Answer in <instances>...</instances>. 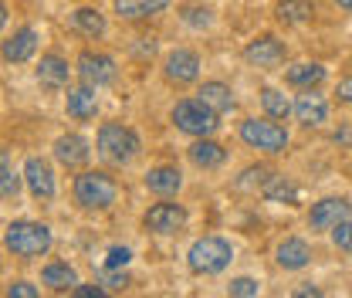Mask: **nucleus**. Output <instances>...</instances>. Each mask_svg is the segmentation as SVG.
I'll return each mask as SVG.
<instances>
[{
  "label": "nucleus",
  "instance_id": "nucleus-25",
  "mask_svg": "<svg viewBox=\"0 0 352 298\" xmlns=\"http://www.w3.org/2000/svg\"><path fill=\"white\" fill-rule=\"evenodd\" d=\"M197 98H204L214 112H230L234 109V92H230V85L227 82H204V85L197 88Z\"/></svg>",
  "mask_w": 352,
  "mask_h": 298
},
{
  "label": "nucleus",
  "instance_id": "nucleus-19",
  "mask_svg": "<svg viewBox=\"0 0 352 298\" xmlns=\"http://www.w3.org/2000/svg\"><path fill=\"white\" fill-rule=\"evenodd\" d=\"M274 261L285 271H302V268H308V261H311V248H308V241H302V237H285L274 248Z\"/></svg>",
  "mask_w": 352,
  "mask_h": 298
},
{
  "label": "nucleus",
  "instance_id": "nucleus-40",
  "mask_svg": "<svg viewBox=\"0 0 352 298\" xmlns=\"http://www.w3.org/2000/svg\"><path fill=\"white\" fill-rule=\"evenodd\" d=\"M339 7H346V10H352V0H336Z\"/></svg>",
  "mask_w": 352,
  "mask_h": 298
},
{
  "label": "nucleus",
  "instance_id": "nucleus-26",
  "mask_svg": "<svg viewBox=\"0 0 352 298\" xmlns=\"http://www.w3.org/2000/svg\"><path fill=\"white\" fill-rule=\"evenodd\" d=\"M72 28H75L78 34H85V38H102V34H105V17H102V10H95V7H78V10L72 14Z\"/></svg>",
  "mask_w": 352,
  "mask_h": 298
},
{
  "label": "nucleus",
  "instance_id": "nucleus-18",
  "mask_svg": "<svg viewBox=\"0 0 352 298\" xmlns=\"http://www.w3.org/2000/svg\"><path fill=\"white\" fill-rule=\"evenodd\" d=\"M186 156H190V163L197 167V170H217L227 163V149L220 146L217 139H210V136H200L190 149H186Z\"/></svg>",
  "mask_w": 352,
  "mask_h": 298
},
{
  "label": "nucleus",
  "instance_id": "nucleus-36",
  "mask_svg": "<svg viewBox=\"0 0 352 298\" xmlns=\"http://www.w3.org/2000/svg\"><path fill=\"white\" fill-rule=\"evenodd\" d=\"M41 292L31 285V281H10L7 285V298H38Z\"/></svg>",
  "mask_w": 352,
  "mask_h": 298
},
{
  "label": "nucleus",
  "instance_id": "nucleus-34",
  "mask_svg": "<svg viewBox=\"0 0 352 298\" xmlns=\"http://www.w3.org/2000/svg\"><path fill=\"white\" fill-rule=\"evenodd\" d=\"M129 261H132V251H129V248H122V244H112V248L105 251V261H102V264H105V268H119V271H122V268H129Z\"/></svg>",
  "mask_w": 352,
  "mask_h": 298
},
{
  "label": "nucleus",
  "instance_id": "nucleus-23",
  "mask_svg": "<svg viewBox=\"0 0 352 298\" xmlns=\"http://www.w3.org/2000/svg\"><path fill=\"white\" fill-rule=\"evenodd\" d=\"M173 0H112L116 14L122 21H146V17H156L170 7Z\"/></svg>",
  "mask_w": 352,
  "mask_h": 298
},
{
  "label": "nucleus",
  "instance_id": "nucleus-1",
  "mask_svg": "<svg viewBox=\"0 0 352 298\" xmlns=\"http://www.w3.org/2000/svg\"><path fill=\"white\" fill-rule=\"evenodd\" d=\"M51 244H54V234H51V227L41 224V220L21 217V220H10V224L3 227V248L14 257H21V261L44 257L51 251Z\"/></svg>",
  "mask_w": 352,
  "mask_h": 298
},
{
  "label": "nucleus",
  "instance_id": "nucleus-10",
  "mask_svg": "<svg viewBox=\"0 0 352 298\" xmlns=\"http://www.w3.org/2000/svg\"><path fill=\"white\" fill-rule=\"evenodd\" d=\"M186 207L183 204H153L149 211L142 213V227L149 231V234H176L183 224H186Z\"/></svg>",
  "mask_w": 352,
  "mask_h": 298
},
{
  "label": "nucleus",
  "instance_id": "nucleus-28",
  "mask_svg": "<svg viewBox=\"0 0 352 298\" xmlns=\"http://www.w3.org/2000/svg\"><path fill=\"white\" fill-rule=\"evenodd\" d=\"M261 105L264 112L271 116V119H288V116H295V102H288V95L285 92H278V88H261Z\"/></svg>",
  "mask_w": 352,
  "mask_h": 298
},
{
  "label": "nucleus",
  "instance_id": "nucleus-20",
  "mask_svg": "<svg viewBox=\"0 0 352 298\" xmlns=\"http://www.w3.org/2000/svg\"><path fill=\"white\" fill-rule=\"evenodd\" d=\"M261 197L264 200H271V204H298V197H302V187L292 180V176H285V173H271L267 176V183L261 187Z\"/></svg>",
  "mask_w": 352,
  "mask_h": 298
},
{
  "label": "nucleus",
  "instance_id": "nucleus-27",
  "mask_svg": "<svg viewBox=\"0 0 352 298\" xmlns=\"http://www.w3.org/2000/svg\"><path fill=\"white\" fill-rule=\"evenodd\" d=\"M311 14H315L311 0H278V7H274V17L281 24H305L311 21Z\"/></svg>",
  "mask_w": 352,
  "mask_h": 298
},
{
  "label": "nucleus",
  "instance_id": "nucleus-30",
  "mask_svg": "<svg viewBox=\"0 0 352 298\" xmlns=\"http://www.w3.org/2000/svg\"><path fill=\"white\" fill-rule=\"evenodd\" d=\"M267 176H271L267 167H251V170H244L237 176V190H261L267 183Z\"/></svg>",
  "mask_w": 352,
  "mask_h": 298
},
{
  "label": "nucleus",
  "instance_id": "nucleus-31",
  "mask_svg": "<svg viewBox=\"0 0 352 298\" xmlns=\"http://www.w3.org/2000/svg\"><path fill=\"white\" fill-rule=\"evenodd\" d=\"M183 24L186 28H197V31H204V28H210L214 24V14L207 10V7H183Z\"/></svg>",
  "mask_w": 352,
  "mask_h": 298
},
{
  "label": "nucleus",
  "instance_id": "nucleus-7",
  "mask_svg": "<svg viewBox=\"0 0 352 298\" xmlns=\"http://www.w3.org/2000/svg\"><path fill=\"white\" fill-rule=\"evenodd\" d=\"M75 72H78L82 82H88V85H95V88L112 85V82L119 78L116 58H112V54H102V51H82L78 61H75Z\"/></svg>",
  "mask_w": 352,
  "mask_h": 298
},
{
  "label": "nucleus",
  "instance_id": "nucleus-16",
  "mask_svg": "<svg viewBox=\"0 0 352 298\" xmlns=\"http://www.w3.org/2000/svg\"><path fill=\"white\" fill-rule=\"evenodd\" d=\"M95 92H98V88L88 85V82L68 88V95H65V109H68L72 119H78V123L95 119V112H98V95H95Z\"/></svg>",
  "mask_w": 352,
  "mask_h": 298
},
{
  "label": "nucleus",
  "instance_id": "nucleus-11",
  "mask_svg": "<svg viewBox=\"0 0 352 298\" xmlns=\"http://www.w3.org/2000/svg\"><path fill=\"white\" fill-rule=\"evenodd\" d=\"M24 187H28V193L34 197V200H51L54 197V170H51V163L41 160V156H28L24 160Z\"/></svg>",
  "mask_w": 352,
  "mask_h": 298
},
{
  "label": "nucleus",
  "instance_id": "nucleus-3",
  "mask_svg": "<svg viewBox=\"0 0 352 298\" xmlns=\"http://www.w3.org/2000/svg\"><path fill=\"white\" fill-rule=\"evenodd\" d=\"M72 197L82 211H109L119 200V183L102 170H85L75 176Z\"/></svg>",
  "mask_w": 352,
  "mask_h": 298
},
{
  "label": "nucleus",
  "instance_id": "nucleus-37",
  "mask_svg": "<svg viewBox=\"0 0 352 298\" xmlns=\"http://www.w3.org/2000/svg\"><path fill=\"white\" fill-rule=\"evenodd\" d=\"M105 292H109V288H105L102 281H98V285H78V288H75V295L78 298H102Z\"/></svg>",
  "mask_w": 352,
  "mask_h": 298
},
{
  "label": "nucleus",
  "instance_id": "nucleus-5",
  "mask_svg": "<svg viewBox=\"0 0 352 298\" xmlns=\"http://www.w3.org/2000/svg\"><path fill=\"white\" fill-rule=\"evenodd\" d=\"M170 123L179 132L200 139V136H214L220 129V112H214L204 98H179L170 109Z\"/></svg>",
  "mask_w": 352,
  "mask_h": 298
},
{
  "label": "nucleus",
  "instance_id": "nucleus-6",
  "mask_svg": "<svg viewBox=\"0 0 352 298\" xmlns=\"http://www.w3.org/2000/svg\"><path fill=\"white\" fill-rule=\"evenodd\" d=\"M237 136H241L244 146H251V149H258V153H267V156L285 153L288 142H292L288 129L281 126L278 119H271V116H267V119H244V123L237 126Z\"/></svg>",
  "mask_w": 352,
  "mask_h": 298
},
{
  "label": "nucleus",
  "instance_id": "nucleus-14",
  "mask_svg": "<svg viewBox=\"0 0 352 298\" xmlns=\"http://www.w3.org/2000/svg\"><path fill=\"white\" fill-rule=\"evenodd\" d=\"M34 51H38V31L31 24H24L14 34H7V41H3V61L7 65H24V61L34 58Z\"/></svg>",
  "mask_w": 352,
  "mask_h": 298
},
{
  "label": "nucleus",
  "instance_id": "nucleus-22",
  "mask_svg": "<svg viewBox=\"0 0 352 298\" xmlns=\"http://www.w3.org/2000/svg\"><path fill=\"white\" fill-rule=\"evenodd\" d=\"M41 285L51 292H75L78 288V271L68 261H47L41 268Z\"/></svg>",
  "mask_w": 352,
  "mask_h": 298
},
{
  "label": "nucleus",
  "instance_id": "nucleus-38",
  "mask_svg": "<svg viewBox=\"0 0 352 298\" xmlns=\"http://www.w3.org/2000/svg\"><path fill=\"white\" fill-rule=\"evenodd\" d=\"M336 98L346 102V105H352V78H342V82L336 85Z\"/></svg>",
  "mask_w": 352,
  "mask_h": 298
},
{
  "label": "nucleus",
  "instance_id": "nucleus-13",
  "mask_svg": "<svg viewBox=\"0 0 352 298\" xmlns=\"http://www.w3.org/2000/svg\"><path fill=\"white\" fill-rule=\"evenodd\" d=\"M51 149H54V160H58L61 167H68V170L85 167L88 156H91L88 139H85V136H78V132H65V136H58Z\"/></svg>",
  "mask_w": 352,
  "mask_h": 298
},
{
  "label": "nucleus",
  "instance_id": "nucleus-17",
  "mask_svg": "<svg viewBox=\"0 0 352 298\" xmlns=\"http://www.w3.org/2000/svg\"><path fill=\"white\" fill-rule=\"evenodd\" d=\"M142 183H146V190L156 193V197H176L179 187H183V173L176 170V167H170V163H163V167H149L146 176H142Z\"/></svg>",
  "mask_w": 352,
  "mask_h": 298
},
{
  "label": "nucleus",
  "instance_id": "nucleus-32",
  "mask_svg": "<svg viewBox=\"0 0 352 298\" xmlns=\"http://www.w3.org/2000/svg\"><path fill=\"white\" fill-rule=\"evenodd\" d=\"M227 295L230 298H258L261 295V285H258L254 278H234V281L227 285Z\"/></svg>",
  "mask_w": 352,
  "mask_h": 298
},
{
  "label": "nucleus",
  "instance_id": "nucleus-35",
  "mask_svg": "<svg viewBox=\"0 0 352 298\" xmlns=\"http://www.w3.org/2000/svg\"><path fill=\"white\" fill-rule=\"evenodd\" d=\"M332 244H336L339 251H346V255L352 251V217H346V220L332 231Z\"/></svg>",
  "mask_w": 352,
  "mask_h": 298
},
{
  "label": "nucleus",
  "instance_id": "nucleus-2",
  "mask_svg": "<svg viewBox=\"0 0 352 298\" xmlns=\"http://www.w3.org/2000/svg\"><path fill=\"white\" fill-rule=\"evenodd\" d=\"M95 146H98V156L116 163V167H129L132 160L142 153V139L139 132L122 123H102L98 136H95Z\"/></svg>",
  "mask_w": 352,
  "mask_h": 298
},
{
  "label": "nucleus",
  "instance_id": "nucleus-8",
  "mask_svg": "<svg viewBox=\"0 0 352 298\" xmlns=\"http://www.w3.org/2000/svg\"><path fill=\"white\" fill-rule=\"evenodd\" d=\"M163 78L170 85H193L200 78V54L190 47H173L163 58Z\"/></svg>",
  "mask_w": 352,
  "mask_h": 298
},
{
  "label": "nucleus",
  "instance_id": "nucleus-9",
  "mask_svg": "<svg viewBox=\"0 0 352 298\" xmlns=\"http://www.w3.org/2000/svg\"><path fill=\"white\" fill-rule=\"evenodd\" d=\"M349 213H352V204L346 197H322V200H315L311 211H308V227H311V231H329V234H332Z\"/></svg>",
  "mask_w": 352,
  "mask_h": 298
},
{
  "label": "nucleus",
  "instance_id": "nucleus-39",
  "mask_svg": "<svg viewBox=\"0 0 352 298\" xmlns=\"http://www.w3.org/2000/svg\"><path fill=\"white\" fill-rule=\"evenodd\" d=\"M292 295H295V298H308V295L318 298V295H322V288H315V285H311V288H298V292H292Z\"/></svg>",
  "mask_w": 352,
  "mask_h": 298
},
{
  "label": "nucleus",
  "instance_id": "nucleus-24",
  "mask_svg": "<svg viewBox=\"0 0 352 298\" xmlns=\"http://www.w3.org/2000/svg\"><path fill=\"white\" fill-rule=\"evenodd\" d=\"M325 65H318V61H298V65H292L288 72H285V82L292 88H318L325 82Z\"/></svg>",
  "mask_w": 352,
  "mask_h": 298
},
{
  "label": "nucleus",
  "instance_id": "nucleus-12",
  "mask_svg": "<svg viewBox=\"0 0 352 298\" xmlns=\"http://www.w3.org/2000/svg\"><path fill=\"white\" fill-rule=\"evenodd\" d=\"M244 61L254 68H274L285 61V41H278L274 34H261L244 44Z\"/></svg>",
  "mask_w": 352,
  "mask_h": 298
},
{
  "label": "nucleus",
  "instance_id": "nucleus-4",
  "mask_svg": "<svg viewBox=\"0 0 352 298\" xmlns=\"http://www.w3.org/2000/svg\"><path fill=\"white\" fill-rule=\"evenodd\" d=\"M230 261H234V248L227 237H217V234L197 237L186 248V268L193 275H220L230 268Z\"/></svg>",
  "mask_w": 352,
  "mask_h": 298
},
{
  "label": "nucleus",
  "instance_id": "nucleus-29",
  "mask_svg": "<svg viewBox=\"0 0 352 298\" xmlns=\"http://www.w3.org/2000/svg\"><path fill=\"white\" fill-rule=\"evenodd\" d=\"M21 180H24V173L14 170V163H10V153L3 149V153H0V193H3V200H14V197H17V190H21Z\"/></svg>",
  "mask_w": 352,
  "mask_h": 298
},
{
  "label": "nucleus",
  "instance_id": "nucleus-33",
  "mask_svg": "<svg viewBox=\"0 0 352 298\" xmlns=\"http://www.w3.org/2000/svg\"><path fill=\"white\" fill-rule=\"evenodd\" d=\"M98 281H102L109 292H122L129 278H126V268L119 271V268H105V264H102V271H98Z\"/></svg>",
  "mask_w": 352,
  "mask_h": 298
},
{
  "label": "nucleus",
  "instance_id": "nucleus-15",
  "mask_svg": "<svg viewBox=\"0 0 352 298\" xmlns=\"http://www.w3.org/2000/svg\"><path fill=\"white\" fill-rule=\"evenodd\" d=\"M295 119L305 129L322 126V123L329 119V102H325V95H318L315 88H302V95L295 98Z\"/></svg>",
  "mask_w": 352,
  "mask_h": 298
},
{
  "label": "nucleus",
  "instance_id": "nucleus-21",
  "mask_svg": "<svg viewBox=\"0 0 352 298\" xmlns=\"http://www.w3.org/2000/svg\"><path fill=\"white\" fill-rule=\"evenodd\" d=\"M38 82L44 88H65L68 85V78H72V68H68V61L61 58V54H54V51H47L41 61H38Z\"/></svg>",
  "mask_w": 352,
  "mask_h": 298
}]
</instances>
